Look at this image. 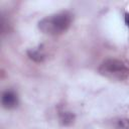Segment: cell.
Wrapping results in <instances>:
<instances>
[{"instance_id": "6da1fadb", "label": "cell", "mask_w": 129, "mask_h": 129, "mask_svg": "<svg viewBox=\"0 0 129 129\" xmlns=\"http://www.w3.org/2000/svg\"><path fill=\"white\" fill-rule=\"evenodd\" d=\"M74 15L71 11L62 10L47 15L38 21V29L47 35H59L64 33L72 25Z\"/></svg>"}, {"instance_id": "7a4b0ae2", "label": "cell", "mask_w": 129, "mask_h": 129, "mask_svg": "<svg viewBox=\"0 0 129 129\" xmlns=\"http://www.w3.org/2000/svg\"><path fill=\"white\" fill-rule=\"evenodd\" d=\"M98 73L111 81L121 82L129 78V68L122 60L117 58H107L101 62Z\"/></svg>"}, {"instance_id": "3957f363", "label": "cell", "mask_w": 129, "mask_h": 129, "mask_svg": "<svg viewBox=\"0 0 129 129\" xmlns=\"http://www.w3.org/2000/svg\"><path fill=\"white\" fill-rule=\"evenodd\" d=\"M1 103L2 106L7 110L14 109L18 105V96L14 91H5L2 95Z\"/></svg>"}, {"instance_id": "277c9868", "label": "cell", "mask_w": 129, "mask_h": 129, "mask_svg": "<svg viewBox=\"0 0 129 129\" xmlns=\"http://www.w3.org/2000/svg\"><path fill=\"white\" fill-rule=\"evenodd\" d=\"M27 54H28L30 59H32V60H34L36 62H42L44 60V58H45L44 51L40 46L28 49L27 50Z\"/></svg>"}, {"instance_id": "5b68a950", "label": "cell", "mask_w": 129, "mask_h": 129, "mask_svg": "<svg viewBox=\"0 0 129 129\" xmlns=\"http://www.w3.org/2000/svg\"><path fill=\"white\" fill-rule=\"evenodd\" d=\"M59 122L61 125L63 126H70L74 123L75 121V115L74 113L72 112H69V111H62V112H59Z\"/></svg>"}, {"instance_id": "8992f818", "label": "cell", "mask_w": 129, "mask_h": 129, "mask_svg": "<svg viewBox=\"0 0 129 129\" xmlns=\"http://www.w3.org/2000/svg\"><path fill=\"white\" fill-rule=\"evenodd\" d=\"M115 129H129V119L127 118L119 119L115 125Z\"/></svg>"}, {"instance_id": "52a82bcc", "label": "cell", "mask_w": 129, "mask_h": 129, "mask_svg": "<svg viewBox=\"0 0 129 129\" xmlns=\"http://www.w3.org/2000/svg\"><path fill=\"white\" fill-rule=\"evenodd\" d=\"M125 23L127 26H129V13H125Z\"/></svg>"}]
</instances>
